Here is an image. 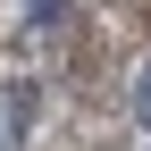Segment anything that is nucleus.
Here are the masks:
<instances>
[{"instance_id": "nucleus-1", "label": "nucleus", "mask_w": 151, "mask_h": 151, "mask_svg": "<svg viewBox=\"0 0 151 151\" xmlns=\"http://www.w3.org/2000/svg\"><path fill=\"white\" fill-rule=\"evenodd\" d=\"M34 118H42V84H34V76H9V84H0V151L25 143Z\"/></svg>"}, {"instance_id": "nucleus-2", "label": "nucleus", "mask_w": 151, "mask_h": 151, "mask_svg": "<svg viewBox=\"0 0 151 151\" xmlns=\"http://www.w3.org/2000/svg\"><path fill=\"white\" fill-rule=\"evenodd\" d=\"M134 126L151 134V50H143V67H134Z\"/></svg>"}, {"instance_id": "nucleus-3", "label": "nucleus", "mask_w": 151, "mask_h": 151, "mask_svg": "<svg viewBox=\"0 0 151 151\" xmlns=\"http://www.w3.org/2000/svg\"><path fill=\"white\" fill-rule=\"evenodd\" d=\"M25 9H50V0H25Z\"/></svg>"}]
</instances>
